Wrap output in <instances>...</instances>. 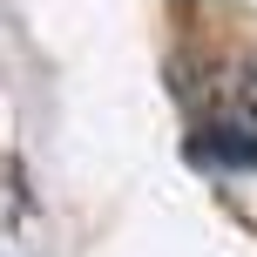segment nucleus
Instances as JSON below:
<instances>
[{
    "mask_svg": "<svg viewBox=\"0 0 257 257\" xmlns=\"http://www.w3.org/2000/svg\"><path fill=\"white\" fill-rule=\"evenodd\" d=\"M190 156L210 169H257V68L223 61L210 81V108L190 128Z\"/></svg>",
    "mask_w": 257,
    "mask_h": 257,
    "instance_id": "obj_1",
    "label": "nucleus"
}]
</instances>
